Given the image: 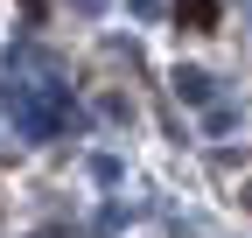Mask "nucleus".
Listing matches in <instances>:
<instances>
[{"mask_svg": "<svg viewBox=\"0 0 252 238\" xmlns=\"http://www.w3.org/2000/svg\"><path fill=\"white\" fill-rule=\"evenodd\" d=\"M175 21L196 28V35H210V28H217V0H175Z\"/></svg>", "mask_w": 252, "mask_h": 238, "instance_id": "nucleus-1", "label": "nucleus"}]
</instances>
